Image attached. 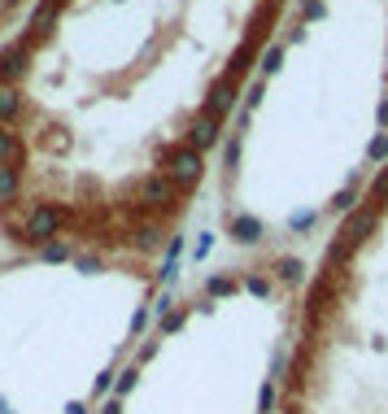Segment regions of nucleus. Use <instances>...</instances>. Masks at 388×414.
Wrapping results in <instances>:
<instances>
[{"mask_svg": "<svg viewBox=\"0 0 388 414\" xmlns=\"http://www.w3.org/2000/svg\"><path fill=\"white\" fill-rule=\"evenodd\" d=\"M314 223H319V214H314V210H297V214L288 218V227H293V231H305V227H314Z\"/></svg>", "mask_w": 388, "mask_h": 414, "instance_id": "obj_28", "label": "nucleus"}, {"mask_svg": "<svg viewBox=\"0 0 388 414\" xmlns=\"http://www.w3.org/2000/svg\"><path fill=\"white\" fill-rule=\"evenodd\" d=\"M31 70V57H27V48H5V57H0V83H9V88H18V79Z\"/></svg>", "mask_w": 388, "mask_h": 414, "instance_id": "obj_8", "label": "nucleus"}, {"mask_svg": "<svg viewBox=\"0 0 388 414\" xmlns=\"http://www.w3.org/2000/svg\"><path fill=\"white\" fill-rule=\"evenodd\" d=\"M210 249H214V231H201L196 244H192V262H205V257H210Z\"/></svg>", "mask_w": 388, "mask_h": 414, "instance_id": "obj_22", "label": "nucleus"}, {"mask_svg": "<svg viewBox=\"0 0 388 414\" xmlns=\"http://www.w3.org/2000/svg\"><path fill=\"white\" fill-rule=\"evenodd\" d=\"M61 5H66V0H40V9L31 13V27L40 35H48V31H53V18L61 13Z\"/></svg>", "mask_w": 388, "mask_h": 414, "instance_id": "obj_13", "label": "nucleus"}, {"mask_svg": "<svg viewBox=\"0 0 388 414\" xmlns=\"http://www.w3.org/2000/svg\"><path fill=\"white\" fill-rule=\"evenodd\" d=\"M275 18H279V0H262L253 13H249V35L245 40H253V44H262L266 40V31L275 27Z\"/></svg>", "mask_w": 388, "mask_h": 414, "instance_id": "obj_7", "label": "nucleus"}, {"mask_svg": "<svg viewBox=\"0 0 388 414\" xmlns=\"http://www.w3.org/2000/svg\"><path fill=\"white\" fill-rule=\"evenodd\" d=\"M262 96H266V79H257V83L249 88V96H245V114H253L257 105H262Z\"/></svg>", "mask_w": 388, "mask_h": 414, "instance_id": "obj_26", "label": "nucleus"}, {"mask_svg": "<svg viewBox=\"0 0 388 414\" xmlns=\"http://www.w3.org/2000/svg\"><path fill=\"white\" fill-rule=\"evenodd\" d=\"M380 126H388V100L380 105Z\"/></svg>", "mask_w": 388, "mask_h": 414, "instance_id": "obj_33", "label": "nucleus"}, {"mask_svg": "<svg viewBox=\"0 0 388 414\" xmlns=\"http://www.w3.org/2000/svg\"><path fill=\"white\" fill-rule=\"evenodd\" d=\"M353 205H358V188L349 184V188H341L331 196V214H353Z\"/></svg>", "mask_w": 388, "mask_h": 414, "instance_id": "obj_19", "label": "nucleus"}, {"mask_svg": "<svg viewBox=\"0 0 388 414\" xmlns=\"http://www.w3.org/2000/svg\"><path fill=\"white\" fill-rule=\"evenodd\" d=\"M262 218H253V214H236V218H231V240H236V244H257V240H262Z\"/></svg>", "mask_w": 388, "mask_h": 414, "instance_id": "obj_9", "label": "nucleus"}, {"mask_svg": "<svg viewBox=\"0 0 388 414\" xmlns=\"http://www.w3.org/2000/svg\"><path fill=\"white\" fill-rule=\"evenodd\" d=\"M275 275H279V283H301L305 279V262H301V257H279Z\"/></svg>", "mask_w": 388, "mask_h": 414, "instance_id": "obj_15", "label": "nucleus"}, {"mask_svg": "<svg viewBox=\"0 0 388 414\" xmlns=\"http://www.w3.org/2000/svg\"><path fill=\"white\" fill-rule=\"evenodd\" d=\"M231 110H236V83H231L227 74H223V79H214L210 92H205V114H214V118L223 122Z\"/></svg>", "mask_w": 388, "mask_h": 414, "instance_id": "obj_6", "label": "nucleus"}, {"mask_svg": "<svg viewBox=\"0 0 388 414\" xmlns=\"http://www.w3.org/2000/svg\"><path fill=\"white\" fill-rule=\"evenodd\" d=\"M380 227V210L371 205V210H353L349 218H345V227H341V240L349 244V249H362L371 240V231Z\"/></svg>", "mask_w": 388, "mask_h": 414, "instance_id": "obj_4", "label": "nucleus"}, {"mask_svg": "<svg viewBox=\"0 0 388 414\" xmlns=\"http://www.w3.org/2000/svg\"><path fill=\"white\" fill-rule=\"evenodd\" d=\"M367 162H375V166L388 162V136H375V140L367 144Z\"/></svg>", "mask_w": 388, "mask_h": 414, "instance_id": "obj_24", "label": "nucleus"}, {"mask_svg": "<svg viewBox=\"0 0 388 414\" xmlns=\"http://www.w3.org/2000/svg\"><path fill=\"white\" fill-rule=\"evenodd\" d=\"M79 271H83V275H96L100 262H96V257H79Z\"/></svg>", "mask_w": 388, "mask_h": 414, "instance_id": "obj_32", "label": "nucleus"}, {"mask_svg": "<svg viewBox=\"0 0 388 414\" xmlns=\"http://www.w3.org/2000/svg\"><path fill=\"white\" fill-rule=\"evenodd\" d=\"M70 214L61 210V205H35V210L27 214V223H22V240L27 244H48V240H57V231Z\"/></svg>", "mask_w": 388, "mask_h": 414, "instance_id": "obj_3", "label": "nucleus"}, {"mask_svg": "<svg viewBox=\"0 0 388 414\" xmlns=\"http://www.w3.org/2000/svg\"><path fill=\"white\" fill-rule=\"evenodd\" d=\"M236 292H240V279H231V275L205 279V301H223V297H236Z\"/></svg>", "mask_w": 388, "mask_h": 414, "instance_id": "obj_14", "label": "nucleus"}, {"mask_svg": "<svg viewBox=\"0 0 388 414\" xmlns=\"http://www.w3.org/2000/svg\"><path fill=\"white\" fill-rule=\"evenodd\" d=\"M131 236H136V249H148V253L162 249V227H158V223H140Z\"/></svg>", "mask_w": 388, "mask_h": 414, "instance_id": "obj_16", "label": "nucleus"}, {"mask_svg": "<svg viewBox=\"0 0 388 414\" xmlns=\"http://www.w3.org/2000/svg\"><path fill=\"white\" fill-rule=\"evenodd\" d=\"M40 257L44 262H70V244H61V240H48V244H40Z\"/></svg>", "mask_w": 388, "mask_h": 414, "instance_id": "obj_21", "label": "nucleus"}, {"mask_svg": "<svg viewBox=\"0 0 388 414\" xmlns=\"http://www.w3.org/2000/svg\"><path fill=\"white\" fill-rule=\"evenodd\" d=\"M27 158V148H22V140L9 131V126H0V166H13L18 170V162Z\"/></svg>", "mask_w": 388, "mask_h": 414, "instance_id": "obj_10", "label": "nucleus"}, {"mask_svg": "<svg viewBox=\"0 0 388 414\" xmlns=\"http://www.w3.org/2000/svg\"><path fill=\"white\" fill-rule=\"evenodd\" d=\"M18 114H22V92L9 88V83H0V126H9Z\"/></svg>", "mask_w": 388, "mask_h": 414, "instance_id": "obj_11", "label": "nucleus"}, {"mask_svg": "<svg viewBox=\"0 0 388 414\" xmlns=\"http://www.w3.org/2000/svg\"><path fill=\"white\" fill-rule=\"evenodd\" d=\"M367 192H371V201L388 205V166H380V170L371 175V184H367Z\"/></svg>", "mask_w": 388, "mask_h": 414, "instance_id": "obj_20", "label": "nucleus"}, {"mask_svg": "<svg viewBox=\"0 0 388 414\" xmlns=\"http://www.w3.org/2000/svg\"><path fill=\"white\" fill-rule=\"evenodd\" d=\"M236 162H240V136H231L223 148V166H236Z\"/></svg>", "mask_w": 388, "mask_h": 414, "instance_id": "obj_29", "label": "nucleus"}, {"mask_svg": "<svg viewBox=\"0 0 388 414\" xmlns=\"http://www.w3.org/2000/svg\"><path fill=\"white\" fill-rule=\"evenodd\" d=\"M245 292H249V297H271V279L249 275V279H245Z\"/></svg>", "mask_w": 388, "mask_h": 414, "instance_id": "obj_25", "label": "nucleus"}, {"mask_svg": "<svg viewBox=\"0 0 388 414\" xmlns=\"http://www.w3.org/2000/svg\"><path fill=\"white\" fill-rule=\"evenodd\" d=\"M179 253H184V236H170V249H166V257H170V262H179Z\"/></svg>", "mask_w": 388, "mask_h": 414, "instance_id": "obj_31", "label": "nucleus"}, {"mask_svg": "<svg viewBox=\"0 0 388 414\" xmlns=\"http://www.w3.org/2000/svg\"><path fill=\"white\" fill-rule=\"evenodd\" d=\"M162 166H166V175H170L175 188H196L201 175H205V153H196V148H188V144H179V148L166 153Z\"/></svg>", "mask_w": 388, "mask_h": 414, "instance_id": "obj_2", "label": "nucleus"}, {"mask_svg": "<svg viewBox=\"0 0 388 414\" xmlns=\"http://www.w3.org/2000/svg\"><path fill=\"white\" fill-rule=\"evenodd\" d=\"M18 188H22V175L13 166H0V205H9L18 196Z\"/></svg>", "mask_w": 388, "mask_h": 414, "instance_id": "obj_17", "label": "nucleus"}, {"mask_svg": "<svg viewBox=\"0 0 388 414\" xmlns=\"http://www.w3.org/2000/svg\"><path fill=\"white\" fill-rule=\"evenodd\" d=\"M175 201H179V188L170 184V175L158 170V175H144L136 192H131V210L136 214H148V218H158L166 210H175Z\"/></svg>", "mask_w": 388, "mask_h": 414, "instance_id": "obj_1", "label": "nucleus"}, {"mask_svg": "<svg viewBox=\"0 0 388 414\" xmlns=\"http://www.w3.org/2000/svg\"><path fill=\"white\" fill-rule=\"evenodd\" d=\"M349 257H353V249H349L341 236H336V240H331V249H327V266H336V262H349Z\"/></svg>", "mask_w": 388, "mask_h": 414, "instance_id": "obj_23", "label": "nucleus"}, {"mask_svg": "<svg viewBox=\"0 0 388 414\" xmlns=\"http://www.w3.org/2000/svg\"><path fill=\"white\" fill-rule=\"evenodd\" d=\"M158 279H162V283H175V279H179V262H170V257H166L162 271H158Z\"/></svg>", "mask_w": 388, "mask_h": 414, "instance_id": "obj_30", "label": "nucleus"}, {"mask_svg": "<svg viewBox=\"0 0 388 414\" xmlns=\"http://www.w3.org/2000/svg\"><path fill=\"white\" fill-rule=\"evenodd\" d=\"M253 53H257V44H253V40H245V44H240V53L227 61V79H231V83H236L240 74H249V70H253Z\"/></svg>", "mask_w": 388, "mask_h": 414, "instance_id": "obj_12", "label": "nucleus"}, {"mask_svg": "<svg viewBox=\"0 0 388 414\" xmlns=\"http://www.w3.org/2000/svg\"><path fill=\"white\" fill-rule=\"evenodd\" d=\"M279 70H283V44H266L262 48V79H271Z\"/></svg>", "mask_w": 388, "mask_h": 414, "instance_id": "obj_18", "label": "nucleus"}, {"mask_svg": "<svg viewBox=\"0 0 388 414\" xmlns=\"http://www.w3.org/2000/svg\"><path fill=\"white\" fill-rule=\"evenodd\" d=\"M301 13H305V22H319V18H327V5L323 0H301Z\"/></svg>", "mask_w": 388, "mask_h": 414, "instance_id": "obj_27", "label": "nucleus"}, {"mask_svg": "<svg viewBox=\"0 0 388 414\" xmlns=\"http://www.w3.org/2000/svg\"><path fill=\"white\" fill-rule=\"evenodd\" d=\"M218 131H223V126H218V118L201 110V114L188 122V136H184V144H188V148H196V153H210V148L218 144Z\"/></svg>", "mask_w": 388, "mask_h": 414, "instance_id": "obj_5", "label": "nucleus"}]
</instances>
